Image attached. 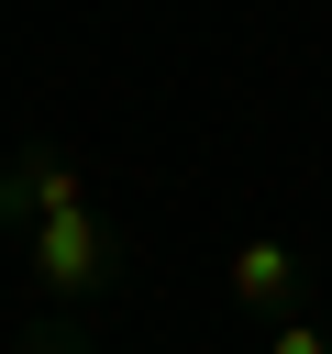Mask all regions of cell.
I'll return each instance as SVG.
<instances>
[{
    "instance_id": "obj_2",
    "label": "cell",
    "mask_w": 332,
    "mask_h": 354,
    "mask_svg": "<svg viewBox=\"0 0 332 354\" xmlns=\"http://www.w3.org/2000/svg\"><path fill=\"white\" fill-rule=\"evenodd\" d=\"M55 210H89V166H77L66 144H22V155H0V221L33 232V221H55Z\"/></svg>"
},
{
    "instance_id": "obj_4",
    "label": "cell",
    "mask_w": 332,
    "mask_h": 354,
    "mask_svg": "<svg viewBox=\"0 0 332 354\" xmlns=\"http://www.w3.org/2000/svg\"><path fill=\"white\" fill-rule=\"evenodd\" d=\"M266 354H332V332H321V321H299V310H288V321H266Z\"/></svg>"
},
{
    "instance_id": "obj_1",
    "label": "cell",
    "mask_w": 332,
    "mask_h": 354,
    "mask_svg": "<svg viewBox=\"0 0 332 354\" xmlns=\"http://www.w3.org/2000/svg\"><path fill=\"white\" fill-rule=\"evenodd\" d=\"M22 254H33V299L77 310V299H100V288L133 266V232H122L111 210H55V221L22 232Z\"/></svg>"
},
{
    "instance_id": "obj_3",
    "label": "cell",
    "mask_w": 332,
    "mask_h": 354,
    "mask_svg": "<svg viewBox=\"0 0 332 354\" xmlns=\"http://www.w3.org/2000/svg\"><path fill=\"white\" fill-rule=\"evenodd\" d=\"M299 288H310V266H299V243H288V232H243V243L221 254V299H232V310H255V321H288V310H299Z\"/></svg>"
},
{
    "instance_id": "obj_5",
    "label": "cell",
    "mask_w": 332,
    "mask_h": 354,
    "mask_svg": "<svg viewBox=\"0 0 332 354\" xmlns=\"http://www.w3.org/2000/svg\"><path fill=\"white\" fill-rule=\"evenodd\" d=\"M11 354H100V343H89V332H77V321H33V332H22V343H11Z\"/></svg>"
}]
</instances>
